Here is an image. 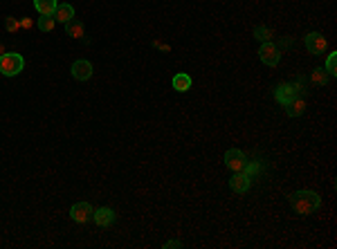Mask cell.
Instances as JSON below:
<instances>
[{"label": "cell", "mask_w": 337, "mask_h": 249, "mask_svg": "<svg viewBox=\"0 0 337 249\" xmlns=\"http://www.w3.org/2000/svg\"><path fill=\"white\" fill-rule=\"evenodd\" d=\"M321 204V198L315 191H294L290 195V206L294 209V214L299 216H308L313 211H317Z\"/></svg>", "instance_id": "6da1fadb"}, {"label": "cell", "mask_w": 337, "mask_h": 249, "mask_svg": "<svg viewBox=\"0 0 337 249\" xmlns=\"http://www.w3.org/2000/svg\"><path fill=\"white\" fill-rule=\"evenodd\" d=\"M304 90H306V88H304V79H297V81H292V83H281V86L274 88V99L281 103V106H286V103H290L294 97L302 95Z\"/></svg>", "instance_id": "7a4b0ae2"}, {"label": "cell", "mask_w": 337, "mask_h": 249, "mask_svg": "<svg viewBox=\"0 0 337 249\" xmlns=\"http://www.w3.org/2000/svg\"><path fill=\"white\" fill-rule=\"evenodd\" d=\"M25 61L18 52H5L0 56V74L3 76H16L18 72H23Z\"/></svg>", "instance_id": "3957f363"}, {"label": "cell", "mask_w": 337, "mask_h": 249, "mask_svg": "<svg viewBox=\"0 0 337 249\" xmlns=\"http://www.w3.org/2000/svg\"><path fill=\"white\" fill-rule=\"evenodd\" d=\"M225 166L232 171V173L245 171V166H247L245 153H243V150H238V148H230V150L225 153Z\"/></svg>", "instance_id": "277c9868"}, {"label": "cell", "mask_w": 337, "mask_h": 249, "mask_svg": "<svg viewBox=\"0 0 337 249\" xmlns=\"http://www.w3.org/2000/svg\"><path fill=\"white\" fill-rule=\"evenodd\" d=\"M258 56H261V61L266 65H270V67H274L279 63V59H281V50L277 48V43H263L261 45V50H258Z\"/></svg>", "instance_id": "5b68a950"}, {"label": "cell", "mask_w": 337, "mask_h": 249, "mask_svg": "<svg viewBox=\"0 0 337 249\" xmlns=\"http://www.w3.org/2000/svg\"><path fill=\"white\" fill-rule=\"evenodd\" d=\"M306 48L310 50V54H324L326 50H328V40L324 38V34L319 32H310L306 34Z\"/></svg>", "instance_id": "8992f818"}, {"label": "cell", "mask_w": 337, "mask_h": 249, "mask_svg": "<svg viewBox=\"0 0 337 249\" xmlns=\"http://www.w3.org/2000/svg\"><path fill=\"white\" fill-rule=\"evenodd\" d=\"M92 206L88 204V202H77V204H72V209H70V218L74 222H79V225H84V222H88L92 218Z\"/></svg>", "instance_id": "52a82bcc"}, {"label": "cell", "mask_w": 337, "mask_h": 249, "mask_svg": "<svg viewBox=\"0 0 337 249\" xmlns=\"http://www.w3.org/2000/svg\"><path fill=\"white\" fill-rule=\"evenodd\" d=\"M250 184H252V178L245 171H238V173H234L230 178V189L234 191V193H245V191L250 189Z\"/></svg>", "instance_id": "ba28073f"}, {"label": "cell", "mask_w": 337, "mask_h": 249, "mask_svg": "<svg viewBox=\"0 0 337 249\" xmlns=\"http://www.w3.org/2000/svg\"><path fill=\"white\" fill-rule=\"evenodd\" d=\"M72 76H74L77 81H88L92 76V63L86 59H79L72 63Z\"/></svg>", "instance_id": "9c48e42d"}, {"label": "cell", "mask_w": 337, "mask_h": 249, "mask_svg": "<svg viewBox=\"0 0 337 249\" xmlns=\"http://www.w3.org/2000/svg\"><path fill=\"white\" fill-rule=\"evenodd\" d=\"M115 218H117L115 211L108 209V206H101V209L92 211V220H95L99 227H110L113 222H115Z\"/></svg>", "instance_id": "30bf717a"}, {"label": "cell", "mask_w": 337, "mask_h": 249, "mask_svg": "<svg viewBox=\"0 0 337 249\" xmlns=\"http://www.w3.org/2000/svg\"><path fill=\"white\" fill-rule=\"evenodd\" d=\"M283 108H286L288 117H302L304 112H306V99H304L302 95H299V97H294V99L290 101V103H286Z\"/></svg>", "instance_id": "8fae6325"}, {"label": "cell", "mask_w": 337, "mask_h": 249, "mask_svg": "<svg viewBox=\"0 0 337 249\" xmlns=\"http://www.w3.org/2000/svg\"><path fill=\"white\" fill-rule=\"evenodd\" d=\"M34 7L41 16H54V9L59 7V0H34Z\"/></svg>", "instance_id": "7c38bea8"}, {"label": "cell", "mask_w": 337, "mask_h": 249, "mask_svg": "<svg viewBox=\"0 0 337 249\" xmlns=\"http://www.w3.org/2000/svg\"><path fill=\"white\" fill-rule=\"evenodd\" d=\"M54 18L63 25L70 23V20L74 18V7H72V5H59V7L54 9Z\"/></svg>", "instance_id": "4fadbf2b"}, {"label": "cell", "mask_w": 337, "mask_h": 249, "mask_svg": "<svg viewBox=\"0 0 337 249\" xmlns=\"http://www.w3.org/2000/svg\"><path fill=\"white\" fill-rule=\"evenodd\" d=\"M65 32H67V36H72V38H86L84 23L77 20V18H72L70 23H65Z\"/></svg>", "instance_id": "5bb4252c"}, {"label": "cell", "mask_w": 337, "mask_h": 249, "mask_svg": "<svg viewBox=\"0 0 337 249\" xmlns=\"http://www.w3.org/2000/svg\"><path fill=\"white\" fill-rule=\"evenodd\" d=\"M191 88V76L184 74V72H180V74L173 76V90L178 92H186Z\"/></svg>", "instance_id": "9a60e30c"}, {"label": "cell", "mask_w": 337, "mask_h": 249, "mask_svg": "<svg viewBox=\"0 0 337 249\" xmlns=\"http://www.w3.org/2000/svg\"><path fill=\"white\" fill-rule=\"evenodd\" d=\"M328 72L324 70V67H315L313 72H310V83H313V86H326V83H328Z\"/></svg>", "instance_id": "2e32d148"}, {"label": "cell", "mask_w": 337, "mask_h": 249, "mask_svg": "<svg viewBox=\"0 0 337 249\" xmlns=\"http://www.w3.org/2000/svg\"><path fill=\"white\" fill-rule=\"evenodd\" d=\"M254 38H258L261 43H270V40H274V32L270 27L258 25V27H254Z\"/></svg>", "instance_id": "e0dca14e"}, {"label": "cell", "mask_w": 337, "mask_h": 249, "mask_svg": "<svg viewBox=\"0 0 337 249\" xmlns=\"http://www.w3.org/2000/svg\"><path fill=\"white\" fill-rule=\"evenodd\" d=\"M54 23H56V18H54V16H41L36 25H39L41 32H52V29H54Z\"/></svg>", "instance_id": "ac0fdd59"}, {"label": "cell", "mask_w": 337, "mask_h": 249, "mask_svg": "<svg viewBox=\"0 0 337 249\" xmlns=\"http://www.w3.org/2000/svg\"><path fill=\"white\" fill-rule=\"evenodd\" d=\"M324 70L328 72L330 76L337 74V52H330V54H328V61H326V67H324Z\"/></svg>", "instance_id": "d6986e66"}, {"label": "cell", "mask_w": 337, "mask_h": 249, "mask_svg": "<svg viewBox=\"0 0 337 249\" xmlns=\"http://www.w3.org/2000/svg\"><path fill=\"white\" fill-rule=\"evenodd\" d=\"M5 27H7V32L16 34L18 29H20V20H18V18H14V16H9L7 20H5Z\"/></svg>", "instance_id": "ffe728a7"}, {"label": "cell", "mask_w": 337, "mask_h": 249, "mask_svg": "<svg viewBox=\"0 0 337 249\" xmlns=\"http://www.w3.org/2000/svg\"><path fill=\"white\" fill-rule=\"evenodd\" d=\"M32 27H34L32 18H20V29H32Z\"/></svg>", "instance_id": "44dd1931"}, {"label": "cell", "mask_w": 337, "mask_h": 249, "mask_svg": "<svg viewBox=\"0 0 337 249\" xmlns=\"http://www.w3.org/2000/svg\"><path fill=\"white\" fill-rule=\"evenodd\" d=\"M153 45H155L158 50H162V52H171V48H169L167 43H162V40H153Z\"/></svg>", "instance_id": "7402d4cb"}, {"label": "cell", "mask_w": 337, "mask_h": 249, "mask_svg": "<svg viewBox=\"0 0 337 249\" xmlns=\"http://www.w3.org/2000/svg\"><path fill=\"white\" fill-rule=\"evenodd\" d=\"M173 247H182V242H180V240H171V242L164 245V249H173Z\"/></svg>", "instance_id": "603a6c76"}, {"label": "cell", "mask_w": 337, "mask_h": 249, "mask_svg": "<svg viewBox=\"0 0 337 249\" xmlns=\"http://www.w3.org/2000/svg\"><path fill=\"white\" fill-rule=\"evenodd\" d=\"M290 45H292V40H290V38H283V40H281V43H279V45H277V48H279V50H281V48H290Z\"/></svg>", "instance_id": "cb8c5ba5"}, {"label": "cell", "mask_w": 337, "mask_h": 249, "mask_svg": "<svg viewBox=\"0 0 337 249\" xmlns=\"http://www.w3.org/2000/svg\"><path fill=\"white\" fill-rule=\"evenodd\" d=\"M3 54H5V45L0 43V56H3Z\"/></svg>", "instance_id": "d4e9b609"}]
</instances>
